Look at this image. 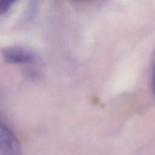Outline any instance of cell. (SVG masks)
Wrapping results in <instances>:
<instances>
[{"mask_svg": "<svg viewBox=\"0 0 155 155\" xmlns=\"http://www.w3.org/2000/svg\"><path fill=\"white\" fill-rule=\"evenodd\" d=\"M151 87L153 91V93L155 94V56L154 64L153 66V71H152V76H151Z\"/></svg>", "mask_w": 155, "mask_h": 155, "instance_id": "cell-4", "label": "cell"}, {"mask_svg": "<svg viewBox=\"0 0 155 155\" xmlns=\"http://www.w3.org/2000/svg\"><path fill=\"white\" fill-rule=\"evenodd\" d=\"M17 0H0V16L5 14Z\"/></svg>", "mask_w": 155, "mask_h": 155, "instance_id": "cell-3", "label": "cell"}, {"mask_svg": "<svg viewBox=\"0 0 155 155\" xmlns=\"http://www.w3.org/2000/svg\"><path fill=\"white\" fill-rule=\"evenodd\" d=\"M2 56L4 60L10 64H29L35 60L31 52L19 46H12L3 49Z\"/></svg>", "mask_w": 155, "mask_h": 155, "instance_id": "cell-2", "label": "cell"}, {"mask_svg": "<svg viewBox=\"0 0 155 155\" xmlns=\"http://www.w3.org/2000/svg\"><path fill=\"white\" fill-rule=\"evenodd\" d=\"M21 145L11 130L0 123V154L18 155L21 154Z\"/></svg>", "mask_w": 155, "mask_h": 155, "instance_id": "cell-1", "label": "cell"}]
</instances>
